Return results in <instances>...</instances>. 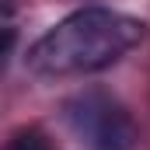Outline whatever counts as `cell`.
Segmentation results:
<instances>
[{
    "instance_id": "obj_2",
    "label": "cell",
    "mask_w": 150,
    "mask_h": 150,
    "mask_svg": "<svg viewBox=\"0 0 150 150\" xmlns=\"http://www.w3.org/2000/svg\"><path fill=\"white\" fill-rule=\"evenodd\" d=\"M63 119L84 150H133L136 126L108 91L91 87L63 105Z\"/></svg>"
},
{
    "instance_id": "obj_3",
    "label": "cell",
    "mask_w": 150,
    "mask_h": 150,
    "mask_svg": "<svg viewBox=\"0 0 150 150\" xmlns=\"http://www.w3.org/2000/svg\"><path fill=\"white\" fill-rule=\"evenodd\" d=\"M4 150H56L52 147V140L35 129V126H25V129H18V133H11V140H7V147Z\"/></svg>"
},
{
    "instance_id": "obj_1",
    "label": "cell",
    "mask_w": 150,
    "mask_h": 150,
    "mask_svg": "<svg viewBox=\"0 0 150 150\" xmlns=\"http://www.w3.org/2000/svg\"><path fill=\"white\" fill-rule=\"evenodd\" d=\"M147 25L108 7H84L49 28L28 49V70L38 77H80L119 63L136 42H143Z\"/></svg>"
}]
</instances>
